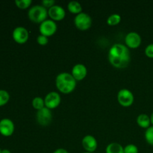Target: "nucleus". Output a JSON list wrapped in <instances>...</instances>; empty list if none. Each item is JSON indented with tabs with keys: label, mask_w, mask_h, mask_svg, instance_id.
I'll return each instance as SVG.
<instances>
[{
	"label": "nucleus",
	"mask_w": 153,
	"mask_h": 153,
	"mask_svg": "<svg viewBox=\"0 0 153 153\" xmlns=\"http://www.w3.org/2000/svg\"><path fill=\"white\" fill-rule=\"evenodd\" d=\"M12 37L13 40L19 44H23L26 43L29 37L28 30L22 26L16 27L12 32Z\"/></svg>",
	"instance_id": "obj_8"
},
{
	"label": "nucleus",
	"mask_w": 153,
	"mask_h": 153,
	"mask_svg": "<svg viewBox=\"0 0 153 153\" xmlns=\"http://www.w3.org/2000/svg\"><path fill=\"white\" fill-rule=\"evenodd\" d=\"M41 4L43 7H45L46 8H50L51 7H52L53 5H55V1L54 0H43L41 1Z\"/></svg>",
	"instance_id": "obj_26"
},
{
	"label": "nucleus",
	"mask_w": 153,
	"mask_h": 153,
	"mask_svg": "<svg viewBox=\"0 0 153 153\" xmlns=\"http://www.w3.org/2000/svg\"><path fill=\"white\" fill-rule=\"evenodd\" d=\"M82 144L87 152L91 153H94L97 150V146H98L97 139L93 135H90V134L83 137L82 140Z\"/></svg>",
	"instance_id": "obj_13"
},
{
	"label": "nucleus",
	"mask_w": 153,
	"mask_h": 153,
	"mask_svg": "<svg viewBox=\"0 0 153 153\" xmlns=\"http://www.w3.org/2000/svg\"><path fill=\"white\" fill-rule=\"evenodd\" d=\"M10 100V94L5 90H0V107L4 105Z\"/></svg>",
	"instance_id": "obj_20"
},
{
	"label": "nucleus",
	"mask_w": 153,
	"mask_h": 153,
	"mask_svg": "<svg viewBox=\"0 0 153 153\" xmlns=\"http://www.w3.org/2000/svg\"><path fill=\"white\" fill-rule=\"evenodd\" d=\"M61 96L59 95L58 93L55 92V91L49 92L45 97V107L48 108L50 110L56 108L61 103Z\"/></svg>",
	"instance_id": "obj_9"
},
{
	"label": "nucleus",
	"mask_w": 153,
	"mask_h": 153,
	"mask_svg": "<svg viewBox=\"0 0 153 153\" xmlns=\"http://www.w3.org/2000/svg\"><path fill=\"white\" fill-rule=\"evenodd\" d=\"M77 81L73 78L71 73H61L57 76L55 85L60 92L63 94H70L73 92L76 87Z\"/></svg>",
	"instance_id": "obj_2"
},
{
	"label": "nucleus",
	"mask_w": 153,
	"mask_h": 153,
	"mask_svg": "<svg viewBox=\"0 0 153 153\" xmlns=\"http://www.w3.org/2000/svg\"><path fill=\"white\" fill-rule=\"evenodd\" d=\"M105 153H124V147L118 143H111L106 147Z\"/></svg>",
	"instance_id": "obj_16"
},
{
	"label": "nucleus",
	"mask_w": 153,
	"mask_h": 153,
	"mask_svg": "<svg viewBox=\"0 0 153 153\" xmlns=\"http://www.w3.org/2000/svg\"><path fill=\"white\" fill-rule=\"evenodd\" d=\"M145 54L149 58H153V43L148 45L145 49Z\"/></svg>",
	"instance_id": "obj_25"
},
{
	"label": "nucleus",
	"mask_w": 153,
	"mask_h": 153,
	"mask_svg": "<svg viewBox=\"0 0 153 153\" xmlns=\"http://www.w3.org/2000/svg\"><path fill=\"white\" fill-rule=\"evenodd\" d=\"M14 123L11 120L4 118L0 120V134L4 137L11 136L14 132Z\"/></svg>",
	"instance_id": "obj_10"
},
{
	"label": "nucleus",
	"mask_w": 153,
	"mask_h": 153,
	"mask_svg": "<svg viewBox=\"0 0 153 153\" xmlns=\"http://www.w3.org/2000/svg\"><path fill=\"white\" fill-rule=\"evenodd\" d=\"M37 121L40 126H47L51 123L52 120V113L50 109L45 107L41 110L37 111L36 114Z\"/></svg>",
	"instance_id": "obj_7"
},
{
	"label": "nucleus",
	"mask_w": 153,
	"mask_h": 153,
	"mask_svg": "<svg viewBox=\"0 0 153 153\" xmlns=\"http://www.w3.org/2000/svg\"><path fill=\"white\" fill-rule=\"evenodd\" d=\"M32 3L31 0H16L15 4L16 7L20 9H26L29 7Z\"/></svg>",
	"instance_id": "obj_22"
},
{
	"label": "nucleus",
	"mask_w": 153,
	"mask_h": 153,
	"mask_svg": "<svg viewBox=\"0 0 153 153\" xmlns=\"http://www.w3.org/2000/svg\"><path fill=\"white\" fill-rule=\"evenodd\" d=\"M1 149H0V153H1Z\"/></svg>",
	"instance_id": "obj_31"
},
{
	"label": "nucleus",
	"mask_w": 153,
	"mask_h": 153,
	"mask_svg": "<svg viewBox=\"0 0 153 153\" xmlns=\"http://www.w3.org/2000/svg\"><path fill=\"white\" fill-rule=\"evenodd\" d=\"M32 106L34 109H36V110H41L42 108H45L44 100L40 97H35V98L33 99L32 100Z\"/></svg>",
	"instance_id": "obj_18"
},
{
	"label": "nucleus",
	"mask_w": 153,
	"mask_h": 153,
	"mask_svg": "<svg viewBox=\"0 0 153 153\" xmlns=\"http://www.w3.org/2000/svg\"><path fill=\"white\" fill-rule=\"evenodd\" d=\"M48 16L53 21H60L64 19L66 12L64 7L55 4L48 10Z\"/></svg>",
	"instance_id": "obj_12"
},
{
	"label": "nucleus",
	"mask_w": 153,
	"mask_h": 153,
	"mask_svg": "<svg viewBox=\"0 0 153 153\" xmlns=\"http://www.w3.org/2000/svg\"><path fill=\"white\" fill-rule=\"evenodd\" d=\"M57 28H58V26H57V24L55 23V21L48 19L41 22L40 24V26H39L40 34L46 36L47 37L53 35L56 32Z\"/></svg>",
	"instance_id": "obj_5"
},
{
	"label": "nucleus",
	"mask_w": 153,
	"mask_h": 153,
	"mask_svg": "<svg viewBox=\"0 0 153 153\" xmlns=\"http://www.w3.org/2000/svg\"><path fill=\"white\" fill-rule=\"evenodd\" d=\"M150 120H151V123L153 125V112L152 113V114H151V117H150Z\"/></svg>",
	"instance_id": "obj_29"
},
{
	"label": "nucleus",
	"mask_w": 153,
	"mask_h": 153,
	"mask_svg": "<svg viewBox=\"0 0 153 153\" xmlns=\"http://www.w3.org/2000/svg\"><path fill=\"white\" fill-rule=\"evenodd\" d=\"M1 153H11L9 149H1Z\"/></svg>",
	"instance_id": "obj_28"
},
{
	"label": "nucleus",
	"mask_w": 153,
	"mask_h": 153,
	"mask_svg": "<svg viewBox=\"0 0 153 153\" xmlns=\"http://www.w3.org/2000/svg\"><path fill=\"white\" fill-rule=\"evenodd\" d=\"M68 10L70 13H75V14H79L82 12V7L80 3L77 1H71L68 3Z\"/></svg>",
	"instance_id": "obj_17"
},
{
	"label": "nucleus",
	"mask_w": 153,
	"mask_h": 153,
	"mask_svg": "<svg viewBox=\"0 0 153 153\" xmlns=\"http://www.w3.org/2000/svg\"><path fill=\"white\" fill-rule=\"evenodd\" d=\"M37 42L38 43V44L41 45V46H45V45L47 44L48 42H49V39H48V37H46V36L40 34V35L37 37Z\"/></svg>",
	"instance_id": "obj_24"
},
{
	"label": "nucleus",
	"mask_w": 153,
	"mask_h": 153,
	"mask_svg": "<svg viewBox=\"0 0 153 153\" xmlns=\"http://www.w3.org/2000/svg\"><path fill=\"white\" fill-rule=\"evenodd\" d=\"M121 16L118 13H113L107 19V23L109 25H117L120 22Z\"/></svg>",
	"instance_id": "obj_19"
},
{
	"label": "nucleus",
	"mask_w": 153,
	"mask_h": 153,
	"mask_svg": "<svg viewBox=\"0 0 153 153\" xmlns=\"http://www.w3.org/2000/svg\"><path fill=\"white\" fill-rule=\"evenodd\" d=\"M53 153H69L68 151L65 149H63V148H59V149H57L56 150H55Z\"/></svg>",
	"instance_id": "obj_27"
},
{
	"label": "nucleus",
	"mask_w": 153,
	"mask_h": 153,
	"mask_svg": "<svg viewBox=\"0 0 153 153\" xmlns=\"http://www.w3.org/2000/svg\"><path fill=\"white\" fill-rule=\"evenodd\" d=\"M134 95L129 90L126 88L121 89L117 94V101L124 107H128L134 102Z\"/></svg>",
	"instance_id": "obj_6"
},
{
	"label": "nucleus",
	"mask_w": 153,
	"mask_h": 153,
	"mask_svg": "<svg viewBox=\"0 0 153 153\" xmlns=\"http://www.w3.org/2000/svg\"><path fill=\"white\" fill-rule=\"evenodd\" d=\"M145 139L149 144L153 146V126H150L145 131Z\"/></svg>",
	"instance_id": "obj_21"
},
{
	"label": "nucleus",
	"mask_w": 153,
	"mask_h": 153,
	"mask_svg": "<svg viewBox=\"0 0 153 153\" xmlns=\"http://www.w3.org/2000/svg\"><path fill=\"white\" fill-rule=\"evenodd\" d=\"M108 60L111 64L116 68L127 67L131 61L129 49L122 43H115L109 49Z\"/></svg>",
	"instance_id": "obj_1"
},
{
	"label": "nucleus",
	"mask_w": 153,
	"mask_h": 153,
	"mask_svg": "<svg viewBox=\"0 0 153 153\" xmlns=\"http://www.w3.org/2000/svg\"><path fill=\"white\" fill-rule=\"evenodd\" d=\"M28 16L29 19L35 23H41L47 19L48 10L43 5L36 4L32 6L28 12Z\"/></svg>",
	"instance_id": "obj_3"
},
{
	"label": "nucleus",
	"mask_w": 153,
	"mask_h": 153,
	"mask_svg": "<svg viewBox=\"0 0 153 153\" xmlns=\"http://www.w3.org/2000/svg\"><path fill=\"white\" fill-rule=\"evenodd\" d=\"M88 70L82 64H77L73 66L71 74L76 81H82L86 77Z\"/></svg>",
	"instance_id": "obj_14"
},
{
	"label": "nucleus",
	"mask_w": 153,
	"mask_h": 153,
	"mask_svg": "<svg viewBox=\"0 0 153 153\" xmlns=\"http://www.w3.org/2000/svg\"><path fill=\"white\" fill-rule=\"evenodd\" d=\"M83 153H91V152H83Z\"/></svg>",
	"instance_id": "obj_30"
},
{
	"label": "nucleus",
	"mask_w": 153,
	"mask_h": 153,
	"mask_svg": "<svg viewBox=\"0 0 153 153\" xmlns=\"http://www.w3.org/2000/svg\"><path fill=\"white\" fill-rule=\"evenodd\" d=\"M137 123L141 128H148L150 126V117L147 114H140L137 117Z\"/></svg>",
	"instance_id": "obj_15"
},
{
	"label": "nucleus",
	"mask_w": 153,
	"mask_h": 153,
	"mask_svg": "<svg viewBox=\"0 0 153 153\" xmlns=\"http://www.w3.org/2000/svg\"><path fill=\"white\" fill-rule=\"evenodd\" d=\"M124 153H138V148L134 144H128L124 147Z\"/></svg>",
	"instance_id": "obj_23"
},
{
	"label": "nucleus",
	"mask_w": 153,
	"mask_h": 153,
	"mask_svg": "<svg viewBox=\"0 0 153 153\" xmlns=\"http://www.w3.org/2000/svg\"><path fill=\"white\" fill-rule=\"evenodd\" d=\"M126 46L130 49H136L141 43V37L140 34L134 31L128 33L125 37Z\"/></svg>",
	"instance_id": "obj_11"
},
{
	"label": "nucleus",
	"mask_w": 153,
	"mask_h": 153,
	"mask_svg": "<svg viewBox=\"0 0 153 153\" xmlns=\"http://www.w3.org/2000/svg\"><path fill=\"white\" fill-rule=\"evenodd\" d=\"M74 24L76 28L79 30L86 31L91 28L92 25V19L89 14L82 12L76 16L74 19Z\"/></svg>",
	"instance_id": "obj_4"
}]
</instances>
